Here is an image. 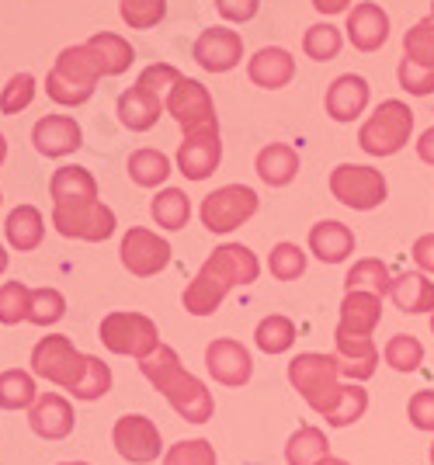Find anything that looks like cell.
<instances>
[{
  "label": "cell",
  "instance_id": "46",
  "mask_svg": "<svg viewBox=\"0 0 434 465\" xmlns=\"http://www.w3.org/2000/svg\"><path fill=\"white\" fill-rule=\"evenodd\" d=\"M178 80H181V74L171 63H153V66H146V70L139 74L136 84L143 91H150V94H163V91H171Z\"/></svg>",
  "mask_w": 434,
  "mask_h": 465
},
{
  "label": "cell",
  "instance_id": "9",
  "mask_svg": "<svg viewBox=\"0 0 434 465\" xmlns=\"http://www.w3.org/2000/svg\"><path fill=\"white\" fill-rule=\"evenodd\" d=\"M257 205H261V198H257L254 188H247V184H226V188H216L212 194H205L202 198V226L209 232H230L243 226L247 219H254Z\"/></svg>",
  "mask_w": 434,
  "mask_h": 465
},
{
  "label": "cell",
  "instance_id": "54",
  "mask_svg": "<svg viewBox=\"0 0 434 465\" xmlns=\"http://www.w3.org/2000/svg\"><path fill=\"white\" fill-rule=\"evenodd\" d=\"M7 272V251H4V243H0V274Z\"/></svg>",
  "mask_w": 434,
  "mask_h": 465
},
{
  "label": "cell",
  "instance_id": "3",
  "mask_svg": "<svg viewBox=\"0 0 434 465\" xmlns=\"http://www.w3.org/2000/svg\"><path fill=\"white\" fill-rule=\"evenodd\" d=\"M289 382L323 420H330L344 407L348 389H351V382H340L334 354H320V351H302L289 361Z\"/></svg>",
  "mask_w": 434,
  "mask_h": 465
},
{
  "label": "cell",
  "instance_id": "30",
  "mask_svg": "<svg viewBox=\"0 0 434 465\" xmlns=\"http://www.w3.org/2000/svg\"><path fill=\"white\" fill-rule=\"evenodd\" d=\"M330 455V441L327 434L313 424L296 427V434L285 441V462L289 465H316Z\"/></svg>",
  "mask_w": 434,
  "mask_h": 465
},
{
  "label": "cell",
  "instance_id": "38",
  "mask_svg": "<svg viewBox=\"0 0 434 465\" xmlns=\"http://www.w3.org/2000/svg\"><path fill=\"white\" fill-rule=\"evenodd\" d=\"M340 45H344V35H340V28H334V25H310L306 35H302V53L310 59H316V63L337 59Z\"/></svg>",
  "mask_w": 434,
  "mask_h": 465
},
{
  "label": "cell",
  "instance_id": "18",
  "mask_svg": "<svg viewBox=\"0 0 434 465\" xmlns=\"http://www.w3.org/2000/svg\"><path fill=\"white\" fill-rule=\"evenodd\" d=\"M28 424L45 441H63V438L74 434L77 413L70 407V400L60 396V392H39V400L28 410Z\"/></svg>",
  "mask_w": 434,
  "mask_h": 465
},
{
  "label": "cell",
  "instance_id": "48",
  "mask_svg": "<svg viewBox=\"0 0 434 465\" xmlns=\"http://www.w3.org/2000/svg\"><path fill=\"white\" fill-rule=\"evenodd\" d=\"M216 11L226 21L243 25V21H251L261 11V0H216Z\"/></svg>",
  "mask_w": 434,
  "mask_h": 465
},
{
  "label": "cell",
  "instance_id": "42",
  "mask_svg": "<svg viewBox=\"0 0 434 465\" xmlns=\"http://www.w3.org/2000/svg\"><path fill=\"white\" fill-rule=\"evenodd\" d=\"M163 465H219V459H216L212 441H205V438H188V441H178V445L167 448Z\"/></svg>",
  "mask_w": 434,
  "mask_h": 465
},
{
  "label": "cell",
  "instance_id": "35",
  "mask_svg": "<svg viewBox=\"0 0 434 465\" xmlns=\"http://www.w3.org/2000/svg\"><path fill=\"white\" fill-rule=\"evenodd\" d=\"M35 400H39V389H35V379L28 371H0V410H32Z\"/></svg>",
  "mask_w": 434,
  "mask_h": 465
},
{
  "label": "cell",
  "instance_id": "47",
  "mask_svg": "<svg viewBox=\"0 0 434 465\" xmlns=\"http://www.w3.org/2000/svg\"><path fill=\"white\" fill-rule=\"evenodd\" d=\"M407 413H410V424L417 430H434V389L414 392L410 403H407Z\"/></svg>",
  "mask_w": 434,
  "mask_h": 465
},
{
  "label": "cell",
  "instance_id": "33",
  "mask_svg": "<svg viewBox=\"0 0 434 465\" xmlns=\"http://www.w3.org/2000/svg\"><path fill=\"white\" fill-rule=\"evenodd\" d=\"M390 285H393V274L379 257H365V261L351 264V272L344 278V292H372L379 299L390 295Z\"/></svg>",
  "mask_w": 434,
  "mask_h": 465
},
{
  "label": "cell",
  "instance_id": "24",
  "mask_svg": "<svg viewBox=\"0 0 434 465\" xmlns=\"http://www.w3.org/2000/svg\"><path fill=\"white\" fill-rule=\"evenodd\" d=\"M163 115V101L160 94H150L143 87H129L119 94V122L129 133H146L157 125V118Z\"/></svg>",
  "mask_w": 434,
  "mask_h": 465
},
{
  "label": "cell",
  "instance_id": "11",
  "mask_svg": "<svg viewBox=\"0 0 434 465\" xmlns=\"http://www.w3.org/2000/svg\"><path fill=\"white\" fill-rule=\"evenodd\" d=\"M163 108L174 115V122L184 129V136H188V133H202V129H219L216 104H212V94L205 91L202 80L181 77L178 84L167 91Z\"/></svg>",
  "mask_w": 434,
  "mask_h": 465
},
{
  "label": "cell",
  "instance_id": "17",
  "mask_svg": "<svg viewBox=\"0 0 434 465\" xmlns=\"http://www.w3.org/2000/svg\"><path fill=\"white\" fill-rule=\"evenodd\" d=\"M219 160H222V143H219V129H202V133H188L184 143L178 146V171L188 181H205L216 174Z\"/></svg>",
  "mask_w": 434,
  "mask_h": 465
},
{
  "label": "cell",
  "instance_id": "4",
  "mask_svg": "<svg viewBox=\"0 0 434 465\" xmlns=\"http://www.w3.org/2000/svg\"><path fill=\"white\" fill-rule=\"evenodd\" d=\"M98 80V59L87 49V42L84 45H66L56 56V66L45 77V94L63 108H77V104H87L94 97Z\"/></svg>",
  "mask_w": 434,
  "mask_h": 465
},
{
  "label": "cell",
  "instance_id": "44",
  "mask_svg": "<svg viewBox=\"0 0 434 465\" xmlns=\"http://www.w3.org/2000/svg\"><path fill=\"white\" fill-rule=\"evenodd\" d=\"M122 21L129 25V28H136V32H146V28H153L163 21L167 15V0H122Z\"/></svg>",
  "mask_w": 434,
  "mask_h": 465
},
{
  "label": "cell",
  "instance_id": "41",
  "mask_svg": "<svg viewBox=\"0 0 434 465\" xmlns=\"http://www.w3.org/2000/svg\"><path fill=\"white\" fill-rule=\"evenodd\" d=\"M28 306H32V289L25 282L0 285V323L18 327L21 320H28Z\"/></svg>",
  "mask_w": 434,
  "mask_h": 465
},
{
  "label": "cell",
  "instance_id": "52",
  "mask_svg": "<svg viewBox=\"0 0 434 465\" xmlns=\"http://www.w3.org/2000/svg\"><path fill=\"white\" fill-rule=\"evenodd\" d=\"M4 160H7V139L0 133V167H4Z\"/></svg>",
  "mask_w": 434,
  "mask_h": 465
},
{
  "label": "cell",
  "instance_id": "5",
  "mask_svg": "<svg viewBox=\"0 0 434 465\" xmlns=\"http://www.w3.org/2000/svg\"><path fill=\"white\" fill-rule=\"evenodd\" d=\"M410 133H414V112L407 108V101L390 97L361 122L358 146L369 156H393L410 143Z\"/></svg>",
  "mask_w": 434,
  "mask_h": 465
},
{
  "label": "cell",
  "instance_id": "49",
  "mask_svg": "<svg viewBox=\"0 0 434 465\" xmlns=\"http://www.w3.org/2000/svg\"><path fill=\"white\" fill-rule=\"evenodd\" d=\"M414 261L420 272H431L434 274V232H428V236H420L414 243Z\"/></svg>",
  "mask_w": 434,
  "mask_h": 465
},
{
  "label": "cell",
  "instance_id": "12",
  "mask_svg": "<svg viewBox=\"0 0 434 465\" xmlns=\"http://www.w3.org/2000/svg\"><path fill=\"white\" fill-rule=\"evenodd\" d=\"M112 441H115V451H119L122 459L133 465L157 462V455L163 451L160 427L150 417H143V413H125V417H119L115 430H112Z\"/></svg>",
  "mask_w": 434,
  "mask_h": 465
},
{
  "label": "cell",
  "instance_id": "15",
  "mask_svg": "<svg viewBox=\"0 0 434 465\" xmlns=\"http://www.w3.org/2000/svg\"><path fill=\"white\" fill-rule=\"evenodd\" d=\"M379 320H382V299L379 295H372V292H344L334 341H372Z\"/></svg>",
  "mask_w": 434,
  "mask_h": 465
},
{
  "label": "cell",
  "instance_id": "56",
  "mask_svg": "<svg viewBox=\"0 0 434 465\" xmlns=\"http://www.w3.org/2000/svg\"><path fill=\"white\" fill-rule=\"evenodd\" d=\"M431 333H434V312H431Z\"/></svg>",
  "mask_w": 434,
  "mask_h": 465
},
{
  "label": "cell",
  "instance_id": "22",
  "mask_svg": "<svg viewBox=\"0 0 434 465\" xmlns=\"http://www.w3.org/2000/svg\"><path fill=\"white\" fill-rule=\"evenodd\" d=\"M32 143L42 156H70L84 146V133L70 115H45L35 122Z\"/></svg>",
  "mask_w": 434,
  "mask_h": 465
},
{
  "label": "cell",
  "instance_id": "37",
  "mask_svg": "<svg viewBox=\"0 0 434 465\" xmlns=\"http://www.w3.org/2000/svg\"><path fill=\"white\" fill-rule=\"evenodd\" d=\"M382 358L393 371H417L424 365V344L417 341L414 333H396V337H390Z\"/></svg>",
  "mask_w": 434,
  "mask_h": 465
},
{
  "label": "cell",
  "instance_id": "53",
  "mask_svg": "<svg viewBox=\"0 0 434 465\" xmlns=\"http://www.w3.org/2000/svg\"><path fill=\"white\" fill-rule=\"evenodd\" d=\"M316 465H351V462H344V459H334V455H327L323 462H316Z\"/></svg>",
  "mask_w": 434,
  "mask_h": 465
},
{
  "label": "cell",
  "instance_id": "8",
  "mask_svg": "<svg viewBox=\"0 0 434 465\" xmlns=\"http://www.w3.org/2000/svg\"><path fill=\"white\" fill-rule=\"evenodd\" d=\"M330 194H334L340 205L358 209V213H372L386 202L390 184L382 171L365 167V163H340L330 171Z\"/></svg>",
  "mask_w": 434,
  "mask_h": 465
},
{
  "label": "cell",
  "instance_id": "16",
  "mask_svg": "<svg viewBox=\"0 0 434 465\" xmlns=\"http://www.w3.org/2000/svg\"><path fill=\"white\" fill-rule=\"evenodd\" d=\"M195 63L209 74H230L243 59V39L230 28H205L195 39Z\"/></svg>",
  "mask_w": 434,
  "mask_h": 465
},
{
  "label": "cell",
  "instance_id": "23",
  "mask_svg": "<svg viewBox=\"0 0 434 465\" xmlns=\"http://www.w3.org/2000/svg\"><path fill=\"white\" fill-rule=\"evenodd\" d=\"M310 251L323 261V264H340L355 253V232L348 230L337 219H323L310 230Z\"/></svg>",
  "mask_w": 434,
  "mask_h": 465
},
{
  "label": "cell",
  "instance_id": "55",
  "mask_svg": "<svg viewBox=\"0 0 434 465\" xmlns=\"http://www.w3.org/2000/svg\"><path fill=\"white\" fill-rule=\"evenodd\" d=\"M60 465H91V462H60Z\"/></svg>",
  "mask_w": 434,
  "mask_h": 465
},
{
  "label": "cell",
  "instance_id": "58",
  "mask_svg": "<svg viewBox=\"0 0 434 465\" xmlns=\"http://www.w3.org/2000/svg\"><path fill=\"white\" fill-rule=\"evenodd\" d=\"M0 202H4V198H0Z\"/></svg>",
  "mask_w": 434,
  "mask_h": 465
},
{
  "label": "cell",
  "instance_id": "2",
  "mask_svg": "<svg viewBox=\"0 0 434 465\" xmlns=\"http://www.w3.org/2000/svg\"><path fill=\"white\" fill-rule=\"evenodd\" d=\"M139 371L150 379V386L163 392V400L171 403V410L178 413L181 420L188 424H209L212 413H216V400L212 392L205 389V382L192 375V371L181 365L178 351L160 344L150 358L139 361Z\"/></svg>",
  "mask_w": 434,
  "mask_h": 465
},
{
  "label": "cell",
  "instance_id": "7",
  "mask_svg": "<svg viewBox=\"0 0 434 465\" xmlns=\"http://www.w3.org/2000/svg\"><path fill=\"white\" fill-rule=\"evenodd\" d=\"M101 344L112 351V354H125V358H150L160 348V330L157 323L146 316V312L133 310H115L101 320L98 327Z\"/></svg>",
  "mask_w": 434,
  "mask_h": 465
},
{
  "label": "cell",
  "instance_id": "29",
  "mask_svg": "<svg viewBox=\"0 0 434 465\" xmlns=\"http://www.w3.org/2000/svg\"><path fill=\"white\" fill-rule=\"evenodd\" d=\"M4 232H7V243H11L15 251L28 253L42 243V236H45V219H42V213L35 205H18L15 213L7 215Z\"/></svg>",
  "mask_w": 434,
  "mask_h": 465
},
{
  "label": "cell",
  "instance_id": "31",
  "mask_svg": "<svg viewBox=\"0 0 434 465\" xmlns=\"http://www.w3.org/2000/svg\"><path fill=\"white\" fill-rule=\"evenodd\" d=\"M150 215H153V223L163 226V230H184L188 219H192V198L181 192V188H163V192L153 194Z\"/></svg>",
  "mask_w": 434,
  "mask_h": 465
},
{
  "label": "cell",
  "instance_id": "28",
  "mask_svg": "<svg viewBox=\"0 0 434 465\" xmlns=\"http://www.w3.org/2000/svg\"><path fill=\"white\" fill-rule=\"evenodd\" d=\"M49 194H53V205H66V202H91L98 198V181L87 167H60L53 181H49Z\"/></svg>",
  "mask_w": 434,
  "mask_h": 465
},
{
  "label": "cell",
  "instance_id": "21",
  "mask_svg": "<svg viewBox=\"0 0 434 465\" xmlns=\"http://www.w3.org/2000/svg\"><path fill=\"white\" fill-rule=\"evenodd\" d=\"M247 77H251V84L264 87V91L289 87L292 77H296V59L281 45H264V49H257L254 56L247 59Z\"/></svg>",
  "mask_w": 434,
  "mask_h": 465
},
{
  "label": "cell",
  "instance_id": "20",
  "mask_svg": "<svg viewBox=\"0 0 434 465\" xmlns=\"http://www.w3.org/2000/svg\"><path fill=\"white\" fill-rule=\"evenodd\" d=\"M348 39L355 45L358 53H375V49H382L386 39H390V15L379 7V4H355L351 11H348Z\"/></svg>",
  "mask_w": 434,
  "mask_h": 465
},
{
  "label": "cell",
  "instance_id": "43",
  "mask_svg": "<svg viewBox=\"0 0 434 465\" xmlns=\"http://www.w3.org/2000/svg\"><path fill=\"white\" fill-rule=\"evenodd\" d=\"M35 101V77L32 74H15L0 91V112L4 115H21Z\"/></svg>",
  "mask_w": 434,
  "mask_h": 465
},
{
  "label": "cell",
  "instance_id": "39",
  "mask_svg": "<svg viewBox=\"0 0 434 465\" xmlns=\"http://www.w3.org/2000/svg\"><path fill=\"white\" fill-rule=\"evenodd\" d=\"M268 272L278 282H296V278H302L306 274V253H302V247L289 243V240L275 243L271 253H268Z\"/></svg>",
  "mask_w": 434,
  "mask_h": 465
},
{
  "label": "cell",
  "instance_id": "27",
  "mask_svg": "<svg viewBox=\"0 0 434 465\" xmlns=\"http://www.w3.org/2000/svg\"><path fill=\"white\" fill-rule=\"evenodd\" d=\"M87 49L98 59L101 77H119V74H125V70L133 66V59H136V49L129 45V39H122L115 32H98V35H91V39H87Z\"/></svg>",
  "mask_w": 434,
  "mask_h": 465
},
{
  "label": "cell",
  "instance_id": "36",
  "mask_svg": "<svg viewBox=\"0 0 434 465\" xmlns=\"http://www.w3.org/2000/svg\"><path fill=\"white\" fill-rule=\"evenodd\" d=\"M403 59L420 66V70H434V0L431 15L424 21H417L414 28L403 35Z\"/></svg>",
  "mask_w": 434,
  "mask_h": 465
},
{
  "label": "cell",
  "instance_id": "26",
  "mask_svg": "<svg viewBox=\"0 0 434 465\" xmlns=\"http://www.w3.org/2000/svg\"><path fill=\"white\" fill-rule=\"evenodd\" d=\"M390 299L396 310L410 312V316L434 312V282H428L424 272H403L399 278H393Z\"/></svg>",
  "mask_w": 434,
  "mask_h": 465
},
{
  "label": "cell",
  "instance_id": "14",
  "mask_svg": "<svg viewBox=\"0 0 434 465\" xmlns=\"http://www.w3.org/2000/svg\"><path fill=\"white\" fill-rule=\"evenodd\" d=\"M205 369H209V375L216 379L219 386L240 389V386H247L251 375H254V358H251V351L243 348L240 341H233V337H216V341L205 348Z\"/></svg>",
  "mask_w": 434,
  "mask_h": 465
},
{
  "label": "cell",
  "instance_id": "50",
  "mask_svg": "<svg viewBox=\"0 0 434 465\" xmlns=\"http://www.w3.org/2000/svg\"><path fill=\"white\" fill-rule=\"evenodd\" d=\"M417 156L434 167V125L428 129V133H420V139H417Z\"/></svg>",
  "mask_w": 434,
  "mask_h": 465
},
{
  "label": "cell",
  "instance_id": "6",
  "mask_svg": "<svg viewBox=\"0 0 434 465\" xmlns=\"http://www.w3.org/2000/svg\"><path fill=\"white\" fill-rule=\"evenodd\" d=\"M87 369H91V354H80L74 341L63 333H49L32 348V371L45 382L66 389L70 396L80 389Z\"/></svg>",
  "mask_w": 434,
  "mask_h": 465
},
{
  "label": "cell",
  "instance_id": "40",
  "mask_svg": "<svg viewBox=\"0 0 434 465\" xmlns=\"http://www.w3.org/2000/svg\"><path fill=\"white\" fill-rule=\"evenodd\" d=\"M66 316V299L60 289H32V306H28V323L35 327H53Z\"/></svg>",
  "mask_w": 434,
  "mask_h": 465
},
{
  "label": "cell",
  "instance_id": "45",
  "mask_svg": "<svg viewBox=\"0 0 434 465\" xmlns=\"http://www.w3.org/2000/svg\"><path fill=\"white\" fill-rule=\"evenodd\" d=\"M396 77H399V87H403L407 94H414V97L434 94V70H420V66H414V63L399 59Z\"/></svg>",
  "mask_w": 434,
  "mask_h": 465
},
{
  "label": "cell",
  "instance_id": "34",
  "mask_svg": "<svg viewBox=\"0 0 434 465\" xmlns=\"http://www.w3.org/2000/svg\"><path fill=\"white\" fill-rule=\"evenodd\" d=\"M254 344L264 354H285V351H292V344H296V323L289 316H281V312H271V316H264L257 323Z\"/></svg>",
  "mask_w": 434,
  "mask_h": 465
},
{
  "label": "cell",
  "instance_id": "10",
  "mask_svg": "<svg viewBox=\"0 0 434 465\" xmlns=\"http://www.w3.org/2000/svg\"><path fill=\"white\" fill-rule=\"evenodd\" d=\"M53 226L63 232L66 240H87V243H101L115 232V213L108 205H101L98 198L91 202H66V205H53Z\"/></svg>",
  "mask_w": 434,
  "mask_h": 465
},
{
  "label": "cell",
  "instance_id": "1",
  "mask_svg": "<svg viewBox=\"0 0 434 465\" xmlns=\"http://www.w3.org/2000/svg\"><path fill=\"white\" fill-rule=\"evenodd\" d=\"M261 274V261L251 247L243 243H222L212 251V257L198 268V274L188 282V289L181 295L184 310L192 316H212L222 306V299L237 285H251Z\"/></svg>",
  "mask_w": 434,
  "mask_h": 465
},
{
  "label": "cell",
  "instance_id": "19",
  "mask_svg": "<svg viewBox=\"0 0 434 465\" xmlns=\"http://www.w3.org/2000/svg\"><path fill=\"white\" fill-rule=\"evenodd\" d=\"M369 101H372V87H369V80L358 77V74H340V77L327 87L323 108H327V115L334 118V122L348 125V122H355L358 115H365Z\"/></svg>",
  "mask_w": 434,
  "mask_h": 465
},
{
  "label": "cell",
  "instance_id": "25",
  "mask_svg": "<svg viewBox=\"0 0 434 465\" xmlns=\"http://www.w3.org/2000/svg\"><path fill=\"white\" fill-rule=\"evenodd\" d=\"M257 177L268 184V188H285L292 184L299 174V153L289 143H268L261 153H257Z\"/></svg>",
  "mask_w": 434,
  "mask_h": 465
},
{
  "label": "cell",
  "instance_id": "13",
  "mask_svg": "<svg viewBox=\"0 0 434 465\" xmlns=\"http://www.w3.org/2000/svg\"><path fill=\"white\" fill-rule=\"evenodd\" d=\"M119 253L125 272L136 274V278H153L171 264V243L153 230H143V226H133L122 236Z\"/></svg>",
  "mask_w": 434,
  "mask_h": 465
},
{
  "label": "cell",
  "instance_id": "32",
  "mask_svg": "<svg viewBox=\"0 0 434 465\" xmlns=\"http://www.w3.org/2000/svg\"><path fill=\"white\" fill-rule=\"evenodd\" d=\"M125 171L133 177V184L139 188H160L167 177H171V160L160 150H136V153L125 160Z\"/></svg>",
  "mask_w": 434,
  "mask_h": 465
},
{
  "label": "cell",
  "instance_id": "57",
  "mask_svg": "<svg viewBox=\"0 0 434 465\" xmlns=\"http://www.w3.org/2000/svg\"><path fill=\"white\" fill-rule=\"evenodd\" d=\"M431 465H434V445H431Z\"/></svg>",
  "mask_w": 434,
  "mask_h": 465
},
{
  "label": "cell",
  "instance_id": "51",
  "mask_svg": "<svg viewBox=\"0 0 434 465\" xmlns=\"http://www.w3.org/2000/svg\"><path fill=\"white\" fill-rule=\"evenodd\" d=\"M348 4L351 0H313V7L320 15H340V11H348Z\"/></svg>",
  "mask_w": 434,
  "mask_h": 465
}]
</instances>
